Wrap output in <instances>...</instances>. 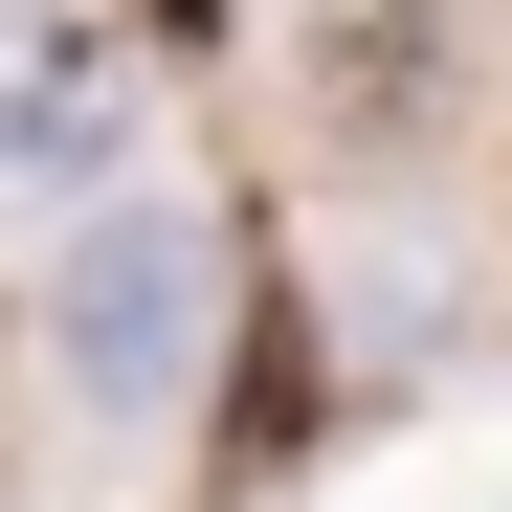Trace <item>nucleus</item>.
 <instances>
[{
    "label": "nucleus",
    "instance_id": "1",
    "mask_svg": "<svg viewBox=\"0 0 512 512\" xmlns=\"http://www.w3.org/2000/svg\"><path fill=\"white\" fill-rule=\"evenodd\" d=\"M223 357V223L201 201H90L45 245V379L90 423H179Z\"/></svg>",
    "mask_w": 512,
    "mask_h": 512
},
{
    "label": "nucleus",
    "instance_id": "2",
    "mask_svg": "<svg viewBox=\"0 0 512 512\" xmlns=\"http://www.w3.org/2000/svg\"><path fill=\"white\" fill-rule=\"evenodd\" d=\"M290 45H312L290 90H312V134H334V156L446 134V112H468V0H312Z\"/></svg>",
    "mask_w": 512,
    "mask_h": 512
},
{
    "label": "nucleus",
    "instance_id": "3",
    "mask_svg": "<svg viewBox=\"0 0 512 512\" xmlns=\"http://www.w3.org/2000/svg\"><path fill=\"white\" fill-rule=\"evenodd\" d=\"M112 134H134V45L90 23V0H0V201L90 179Z\"/></svg>",
    "mask_w": 512,
    "mask_h": 512
}]
</instances>
